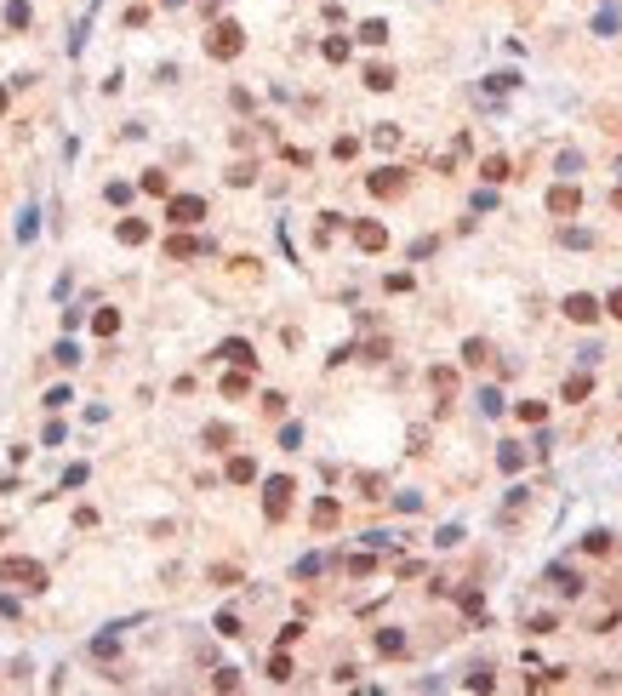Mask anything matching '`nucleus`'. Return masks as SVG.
<instances>
[{"label": "nucleus", "mask_w": 622, "mask_h": 696, "mask_svg": "<svg viewBox=\"0 0 622 696\" xmlns=\"http://www.w3.org/2000/svg\"><path fill=\"white\" fill-rule=\"evenodd\" d=\"M588 388H594V382H588V371L565 377V400H571V406H576V400H588Z\"/></svg>", "instance_id": "nucleus-16"}, {"label": "nucleus", "mask_w": 622, "mask_h": 696, "mask_svg": "<svg viewBox=\"0 0 622 696\" xmlns=\"http://www.w3.org/2000/svg\"><path fill=\"white\" fill-rule=\"evenodd\" d=\"M377 650L383 657H399V650H406V634L399 628H377Z\"/></svg>", "instance_id": "nucleus-13"}, {"label": "nucleus", "mask_w": 622, "mask_h": 696, "mask_svg": "<svg viewBox=\"0 0 622 696\" xmlns=\"http://www.w3.org/2000/svg\"><path fill=\"white\" fill-rule=\"evenodd\" d=\"M217 634H223V639H234V634H240V617H234V611H223V617H217Z\"/></svg>", "instance_id": "nucleus-37"}, {"label": "nucleus", "mask_w": 622, "mask_h": 696, "mask_svg": "<svg viewBox=\"0 0 622 696\" xmlns=\"http://www.w3.org/2000/svg\"><path fill=\"white\" fill-rule=\"evenodd\" d=\"M240 46H246V29H240V23H217V29H211V40H206V52H211L217 63L240 58Z\"/></svg>", "instance_id": "nucleus-1"}, {"label": "nucleus", "mask_w": 622, "mask_h": 696, "mask_svg": "<svg viewBox=\"0 0 622 696\" xmlns=\"http://www.w3.org/2000/svg\"><path fill=\"white\" fill-rule=\"evenodd\" d=\"M211 685H217V690H240V674H234V668H223V674H217Z\"/></svg>", "instance_id": "nucleus-43"}, {"label": "nucleus", "mask_w": 622, "mask_h": 696, "mask_svg": "<svg viewBox=\"0 0 622 696\" xmlns=\"http://www.w3.org/2000/svg\"><path fill=\"white\" fill-rule=\"evenodd\" d=\"M485 360H491V348H485L479 337H468L463 342V366H485Z\"/></svg>", "instance_id": "nucleus-19"}, {"label": "nucleus", "mask_w": 622, "mask_h": 696, "mask_svg": "<svg viewBox=\"0 0 622 696\" xmlns=\"http://www.w3.org/2000/svg\"><path fill=\"white\" fill-rule=\"evenodd\" d=\"M229 440H234V434H229V422H211V428H206V446H211V451H223Z\"/></svg>", "instance_id": "nucleus-25"}, {"label": "nucleus", "mask_w": 622, "mask_h": 696, "mask_svg": "<svg viewBox=\"0 0 622 696\" xmlns=\"http://www.w3.org/2000/svg\"><path fill=\"white\" fill-rule=\"evenodd\" d=\"M583 548H588V554H611V537H605V531H588V542H583Z\"/></svg>", "instance_id": "nucleus-39"}, {"label": "nucleus", "mask_w": 622, "mask_h": 696, "mask_svg": "<svg viewBox=\"0 0 622 696\" xmlns=\"http://www.w3.org/2000/svg\"><path fill=\"white\" fill-rule=\"evenodd\" d=\"M354 246H360V251H383L388 246V229L383 223H354Z\"/></svg>", "instance_id": "nucleus-7"}, {"label": "nucleus", "mask_w": 622, "mask_h": 696, "mask_svg": "<svg viewBox=\"0 0 622 696\" xmlns=\"http://www.w3.org/2000/svg\"><path fill=\"white\" fill-rule=\"evenodd\" d=\"M360 40H366V46H383V40H388V23H383V18L360 23Z\"/></svg>", "instance_id": "nucleus-22"}, {"label": "nucleus", "mask_w": 622, "mask_h": 696, "mask_svg": "<svg viewBox=\"0 0 622 696\" xmlns=\"http://www.w3.org/2000/svg\"><path fill=\"white\" fill-rule=\"evenodd\" d=\"M560 240H565V246H576V251H588V246H594V234H588V229H565Z\"/></svg>", "instance_id": "nucleus-31"}, {"label": "nucleus", "mask_w": 622, "mask_h": 696, "mask_svg": "<svg viewBox=\"0 0 622 696\" xmlns=\"http://www.w3.org/2000/svg\"><path fill=\"white\" fill-rule=\"evenodd\" d=\"M479 178H485V183H508L514 171H508V160H503V154H491V160H479Z\"/></svg>", "instance_id": "nucleus-12"}, {"label": "nucleus", "mask_w": 622, "mask_h": 696, "mask_svg": "<svg viewBox=\"0 0 622 696\" xmlns=\"http://www.w3.org/2000/svg\"><path fill=\"white\" fill-rule=\"evenodd\" d=\"M371 143H377V149H394V143H399V126H377Z\"/></svg>", "instance_id": "nucleus-30"}, {"label": "nucleus", "mask_w": 622, "mask_h": 696, "mask_svg": "<svg viewBox=\"0 0 622 696\" xmlns=\"http://www.w3.org/2000/svg\"><path fill=\"white\" fill-rule=\"evenodd\" d=\"M194 251H200V240H189V234L166 240V257H177V263H183V257H194Z\"/></svg>", "instance_id": "nucleus-20"}, {"label": "nucleus", "mask_w": 622, "mask_h": 696, "mask_svg": "<svg viewBox=\"0 0 622 696\" xmlns=\"http://www.w3.org/2000/svg\"><path fill=\"white\" fill-rule=\"evenodd\" d=\"M366 86H371V92H388V86H394V69L371 63V69H366Z\"/></svg>", "instance_id": "nucleus-23"}, {"label": "nucleus", "mask_w": 622, "mask_h": 696, "mask_svg": "<svg viewBox=\"0 0 622 696\" xmlns=\"http://www.w3.org/2000/svg\"><path fill=\"white\" fill-rule=\"evenodd\" d=\"M479 411H485V417H497V411H503V394H491V388H485V394H479Z\"/></svg>", "instance_id": "nucleus-40"}, {"label": "nucleus", "mask_w": 622, "mask_h": 696, "mask_svg": "<svg viewBox=\"0 0 622 696\" xmlns=\"http://www.w3.org/2000/svg\"><path fill=\"white\" fill-rule=\"evenodd\" d=\"M337 519H343V508H337L331 497H320V502H315V526H320V531H331Z\"/></svg>", "instance_id": "nucleus-14"}, {"label": "nucleus", "mask_w": 622, "mask_h": 696, "mask_svg": "<svg viewBox=\"0 0 622 696\" xmlns=\"http://www.w3.org/2000/svg\"><path fill=\"white\" fill-rule=\"evenodd\" d=\"M217 354H223V360H234L240 371H257V354H251V342H240V337H229L223 348H217Z\"/></svg>", "instance_id": "nucleus-9"}, {"label": "nucleus", "mask_w": 622, "mask_h": 696, "mask_svg": "<svg viewBox=\"0 0 622 696\" xmlns=\"http://www.w3.org/2000/svg\"><path fill=\"white\" fill-rule=\"evenodd\" d=\"M0 577H6V582H23L29 594H40V588H46V571H40L34 559H0Z\"/></svg>", "instance_id": "nucleus-2"}, {"label": "nucleus", "mask_w": 622, "mask_h": 696, "mask_svg": "<svg viewBox=\"0 0 622 696\" xmlns=\"http://www.w3.org/2000/svg\"><path fill=\"white\" fill-rule=\"evenodd\" d=\"M548 211L554 217H576V211H583V189H576V183H554L548 189Z\"/></svg>", "instance_id": "nucleus-5"}, {"label": "nucleus", "mask_w": 622, "mask_h": 696, "mask_svg": "<svg viewBox=\"0 0 622 696\" xmlns=\"http://www.w3.org/2000/svg\"><path fill=\"white\" fill-rule=\"evenodd\" d=\"M269 679H274V685H286V679H291V662H286V650H274V662H269Z\"/></svg>", "instance_id": "nucleus-27"}, {"label": "nucleus", "mask_w": 622, "mask_h": 696, "mask_svg": "<svg viewBox=\"0 0 622 696\" xmlns=\"http://www.w3.org/2000/svg\"><path fill=\"white\" fill-rule=\"evenodd\" d=\"M291 480H286V474H280V480H269V486H263V514H269V519H286L291 514Z\"/></svg>", "instance_id": "nucleus-3"}, {"label": "nucleus", "mask_w": 622, "mask_h": 696, "mask_svg": "<svg viewBox=\"0 0 622 696\" xmlns=\"http://www.w3.org/2000/svg\"><path fill=\"white\" fill-rule=\"evenodd\" d=\"M497 468H503V474H520V468H525V451H520V446H503V451H497Z\"/></svg>", "instance_id": "nucleus-18"}, {"label": "nucleus", "mask_w": 622, "mask_h": 696, "mask_svg": "<svg viewBox=\"0 0 622 696\" xmlns=\"http://www.w3.org/2000/svg\"><path fill=\"white\" fill-rule=\"evenodd\" d=\"M565 314H571L576 326H594V320H600V302H594L588 291H571V297H565Z\"/></svg>", "instance_id": "nucleus-6"}, {"label": "nucleus", "mask_w": 622, "mask_h": 696, "mask_svg": "<svg viewBox=\"0 0 622 696\" xmlns=\"http://www.w3.org/2000/svg\"><path fill=\"white\" fill-rule=\"evenodd\" d=\"M554 628H560L554 617H531V622H525V634H537V639H543V634H554Z\"/></svg>", "instance_id": "nucleus-38"}, {"label": "nucleus", "mask_w": 622, "mask_h": 696, "mask_svg": "<svg viewBox=\"0 0 622 696\" xmlns=\"http://www.w3.org/2000/svg\"><path fill=\"white\" fill-rule=\"evenodd\" d=\"M326 63H348V40H337V34L326 40Z\"/></svg>", "instance_id": "nucleus-29"}, {"label": "nucleus", "mask_w": 622, "mask_h": 696, "mask_svg": "<svg viewBox=\"0 0 622 696\" xmlns=\"http://www.w3.org/2000/svg\"><path fill=\"white\" fill-rule=\"evenodd\" d=\"M428 382L439 388V394H451V388H457V371H451V366H434V371H428Z\"/></svg>", "instance_id": "nucleus-24"}, {"label": "nucleus", "mask_w": 622, "mask_h": 696, "mask_svg": "<svg viewBox=\"0 0 622 696\" xmlns=\"http://www.w3.org/2000/svg\"><path fill=\"white\" fill-rule=\"evenodd\" d=\"M348 571H354V577H371V571H377V559H371V554H354V559H348Z\"/></svg>", "instance_id": "nucleus-33"}, {"label": "nucleus", "mask_w": 622, "mask_h": 696, "mask_svg": "<svg viewBox=\"0 0 622 696\" xmlns=\"http://www.w3.org/2000/svg\"><path fill=\"white\" fill-rule=\"evenodd\" d=\"M143 189H149V194H166L171 183H166V171H143Z\"/></svg>", "instance_id": "nucleus-35"}, {"label": "nucleus", "mask_w": 622, "mask_h": 696, "mask_svg": "<svg viewBox=\"0 0 622 696\" xmlns=\"http://www.w3.org/2000/svg\"><path fill=\"white\" fill-rule=\"evenodd\" d=\"M6 23H12V29H29V6H23V0H12V6H6Z\"/></svg>", "instance_id": "nucleus-32"}, {"label": "nucleus", "mask_w": 622, "mask_h": 696, "mask_svg": "<svg viewBox=\"0 0 622 696\" xmlns=\"http://www.w3.org/2000/svg\"><path fill=\"white\" fill-rule=\"evenodd\" d=\"M0 109H6V86H0Z\"/></svg>", "instance_id": "nucleus-45"}, {"label": "nucleus", "mask_w": 622, "mask_h": 696, "mask_svg": "<svg viewBox=\"0 0 622 696\" xmlns=\"http://www.w3.org/2000/svg\"><path fill=\"white\" fill-rule=\"evenodd\" d=\"M92 331H98V337H114V331H120V314H114V309H98V314H92Z\"/></svg>", "instance_id": "nucleus-17"}, {"label": "nucleus", "mask_w": 622, "mask_h": 696, "mask_svg": "<svg viewBox=\"0 0 622 696\" xmlns=\"http://www.w3.org/2000/svg\"><path fill=\"white\" fill-rule=\"evenodd\" d=\"M594 34H616V6H605V12L594 18Z\"/></svg>", "instance_id": "nucleus-34"}, {"label": "nucleus", "mask_w": 622, "mask_h": 696, "mask_svg": "<svg viewBox=\"0 0 622 696\" xmlns=\"http://www.w3.org/2000/svg\"><path fill=\"white\" fill-rule=\"evenodd\" d=\"M229 480H234V486H251V480H257V462H251V457H234V462H229Z\"/></svg>", "instance_id": "nucleus-15"}, {"label": "nucleus", "mask_w": 622, "mask_h": 696, "mask_svg": "<svg viewBox=\"0 0 622 696\" xmlns=\"http://www.w3.org/2000/svg\"><path fill=\"white\" fill-rule=\"evenodd\" d=\"M114 234H120V246H143V240H149V223H143V217H126Z\"/></svg>", "instance_id": "nucleus-11"}, {"label": "nucleus", "mask_w": 622, "mask_h": 696, "mask_svg": "<svg viewBox=\"0 0 622 696\" xmlns=\"http://www.w3.org/2000/svg\"><path fill=\"white\" fill-rule=\"evenodd\" d=\"M514 417H520V422H531V428H537V422H543V406H537V400H520V406H514Z\"/></svg>", "instance_id": "nucleus-26"}, {"label": "nucleus", "mask_w": 622, "mask_h": 696, "mask_svg": "<svg viewBox=\"0 0 622 696\" xmlns=\"http://www.w3.org/2000/svg\"><path fill=\"white\" fill-rule=\"evenodd\" d=\"M34 229H40V223H34V211H23V217H18V240H34Z\"/></svg>", "instance_id": "nucleus-42"}, {"label": "nucleus", "mask_w": 622, "mask_h": 696, "mask_svg": "<svg viewBox=\"0 0 622 696\" xmlns=\"http://www.w3.org/2000/svg\"><path fill=\"white\" fill-rule=\"evenodd\" d=\"M58 366H80V348L74 342H58Z\"/></svg>", "instance_id": "nucleus-41"}, {"label": "nucleus", "mask_w": 622, "mask_h": 696, "mask_svg": "<svg viewBox=\"0 0 622 696\" xmlns=\"http://www.w3.org/2000/svg\"><path fill=\"white\" fill-rule=\"evenodd\" d=\"M166 217H171L177 229H194L200 217H206V200H200V194H171V206H166Z\"/></svg>", "instance_id": "nucleus-4"}, {"label": "nucleus", "mask_w": 622, "mask_h": 696, "mask_svg": "<svg viewBox=\"0 0 622 696\" xmlns=\"http://www.w3.org/2000/svg\"><path fill=\"white\" fill-rule=\"evenodd\" d=\"M366 189L388 200V194H399V189H406V171H371V178H366Z\"/></svg>", "instance_id": "nucleus-8"}, {"label": "nucleus", "mask_w": 622, "mask_h": 696, "mask_svg": "<svg viewBox=\"0 0 622 696\" xmlns=\"http://www.w3.org/2000/svg\"><path fill=\"white\" fill-rule=\"evenodd\" d=\"M605 314H616V320H622V286H616V291L605 297Z\"/></svg>", "instance_id": "nucleus-44"}, {"label": "nucleus", "mask_w": 622, "mask_h": 696, "mask_svg": "<svg viewBox=\"0 0 622 696\" xmlns=\"http://www.w3.org/2000/svg\"><path fill=\"white\" fill-rule=\"evenodd\" d=\"M326 571V554H308V559H297V577H320Z\"/></svg>", "instance_id": "nucleus-28"}, {"label": "nucleus", "mask_w": 622, "mask_h": 696, "mask_svg": "<svg viewBox=\"0 0 622 696\" xmlns=\"http://www.w3.org/2000/svg\"><path fill=\"white\" fill-rule=\"evenodd\" d=\"M548 582H554L565 599H576V594H583V577H576V571H565V565H554V571H548Z\"/></svg>", "instance_id": "nucleus-10"}, {"label": "nucleus", "mask_w": 622, "mask_h": 696, "mask_svg": "<svg viewBox=\"0 0 622 696\" xmlns=\"http://www.w3.org/2000/svg\"><path fill=\"white\" fill-rule=\"evenodd\" d=\"M114 650H120V639H114V634H103V639H92V657H114Z\"/></svg>", "instance_id": "nucleus-36"}, {"label": "nucleus", "mask_w": 622, "mask_h": 696, "mask_svg": "<svg viewBox=\"0 0 622 696\" xmlns=\"http://www.w3.org/2000/svg\"><path fill=\"white\" fill-rule=\"evenodd\" d=\"M246 388H251V371H229V377H223V394H229V400H240Z\"/></svg>", "instance_id": "nucleus-21"}]
</instances>
